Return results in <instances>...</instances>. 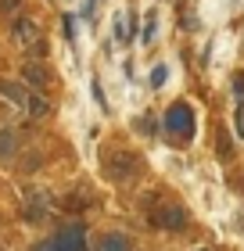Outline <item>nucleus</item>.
Returning <instances> with one entry per match:
<instances>
[{"label":"nucleus","instance_id":"obj_1","mask_svg":"<svg viewBox=\"0 0 244 251\" xmlns=\"http://www.w3.org/2000/svg\"><path fill=\"white\" fill-rule=\"evenodd\" d=\"M11 40L18 43L22 50H32V54H47V43H43V32H40V22L32 15H15L11 18Z\"/></svg>","mask_w":244,"mask_h":251},{"label":"nucleus","instance_id":"obj_2","mask_svg":"<svg viewBox=\"0 0 244 251\" xmlns=\"http://www.w3.org/2000/svg\"><path fill=\"white\" fill-rule=\"evenodd\" d=\"M32 251H90L86 226L83 223H72V226H65V230H57L54 237H47V241L32 244Z\"/></svg>","mask_w":244,"mask_h":251},{"label":"nucleus","instance_id":"obj_3","mask_svg":"<svg viewBox=\"0 0 244 251\" xmlns=\"http://www.w3.org/2000/svg\"><path fill=\"white\" fill-rule=\"evenodd\" d=\"M165 133L172 140H180V144H187L194 136V108L187 100H176V104L165 111Z\"/></svg>","mask_w":244,"mask_h":251},{"label":"nucleus","instance_id":"obj_4","mask_svg":"<svg viewBox=\"0 0 244 251\" xmlns=\"http://www.w3.org/2000/svg\"><path fill=\"white\" fill-rule=\"evenodd\" d=\"M151 223H155L158 230H187L190 212L183 208L180 201H158L155 208H151Z\"/></svg>","mask_w":244,"mask_h":251},{"label":"nucleus","instance_id":"obj_5","mask_svg":"<svg viewBox=\"0 0 244 251\" xmlns=\"http://www.w3.org/2000/svg\"><path fill=\"white\" fill-rule=\"evenodd\" d=\"M136 173H140V158H136L133 151H111L108 154V176L111 179H133Z\"/></svg>","mask_w":244,"mask_h":251},{"label":"nucleus","instance_id":"obj_6","mask_svg":"<svg viewBox=\"0 0 244 251\" xmlns=\"http://www.w3.org/2000/svg\"><path fill=\"white\" fill-rule=\"evenodd\" d=\"M22 79H26L29 86H36V90H47L54 83V72L47 65H40V61H26L22 65Z\"/></svg>","mask_w":244,"mask_h":251},{"label":"nucleus","instance_id":"obj_7","mask_svg":"<svg viewBox=\"0 0 244 251\" xmlns=\"http://www.w3.org/2000/svg\"><path fill=\"white\" fill-rule=\"evenodd\" d=\"M90 251H133V244H130V237H126V233L108 230V233H97V241H94Z\"/></svg>","mask_w":244,"mask_h":251},{"label":"nucleus","instance_id":"obj_8","mask_svg":"<svg viewBox=\"0 0 244 251\" xmlns=\"http://www.w3.org/2000/svg\"><path fill=\"white\" fill-rule=\"evenodd\" d=\"M26 219L29 223L47 219V194H43V190H29V198H26Z\"/></svg>","mask_w":244,"mask_h":251},{"label":"nucleus","instance_id":"obj_9","mask_svg":"<svg viewBox=\"0 0 244 251\" xmlns=\"http://www.w3.org/2000/svg\"><path fill=\"white\" fill-rule=\"evenodd\" d=\"M0 97H4L7 104H18V108L29 104V94H26L18 83H11V79H0Z\"/></svg>","mask_w":244,"mask_h":251},{"label":"nucleus","instance_id":"obj_10","mask_svg":"<svg viewBox=\"0 0 244 251\" xmlns=\"http://www.w3.org/2000/svg\"><path fill=\"white\" fill-rule=\"evenodd\" d=\"M133 29H136L133 15H115V40L130 43V40H133Z\"/></svg>","mask_w":244,"mask_h":251},{"label":"nucleus","instance_id":"obj_11","mask_svg":"<svg viewBox=\"0 0 244 251\" xmlns=\"http://www.w3.org/2000/svg\"><path fill=\"white\" fill-rule=\"evenodd\" d=\"M26 111H29L32 119H51V100H47V97H40V94H29Z\"/></svg>","mask_w":244,"mask_h":251},{"label":"nucleus","instance_id":"obj_12","mask_svg":"<svg viewBox=\"0 0 244 251\" xmlns=\"http://www.w3.org/2000/svg\"><path fill=\"white\" fill-rule=\"evenodd\" d=\"M18 151V133L15 129H0V162H7Z\"/></svg>","mask_w":244,"mask_h":251},{"label":"nucleus","instance_id":"obj_13","mask_svg":"<svg viewBox=\"0 0 244 251\" xmlns=\"http://www.w3.org/2000/svg\"><path fill=\"white\" fill-rule=\"evenodd\" d=\"M155 32H158V15H155V11H147V18H144V43L155 40Z\"/></svg>","mask_w":244,"mask_h":251},{"label":"nucleus","instance_id":"obj_14","mask_svg":"<svg viewBox=\"0 0 244 251\" xmlns=\"http://www.w3.org/2000/svg\"><path fill=\"white\" fill-rule=\"evenodd\" d=\"M0 15H7V18L22 15V0H0Z\"/></svg>","mask_w":244,"mask_h":251},{"label":"nucleus","instance_id":"obj_15","mask_svg":"<svg viewBox=\"0 0 244 251\" xmlns=\"http://www.w3.org/2000/svg\"><path fill=\"white\" fill-rule=\"evenodd\" d=\"M234 97H237V108H244V72L234 75Z\"/></svg>","mask_w":244,"mask_h":251},{"label":"nucleus","instance_id":"obj_16","mask_svg":"<svg viewBox=\"0 0 244 251\" xmlns=\"http://www.w3.org/2000/svg\"><path fill=\"white\" fill-rule=\"evenodd\" d=\"M61 32H65L68 40H76V18L72 15H61Z\"/></svg>","mask_w":244,"mask_h":251},{"label":"nucleus","instance_id":"obj_17","mask_svg":"<svg viewBox=\"0 0 244 251\" xmlns=\"http://www.w3.org/2000/svg\"><path fill=\"white\" fill-rule=\"evenodd\" d=\"M165 75H169V68H165V65L151 68V86H162V83H165Z\"/></svg>","mask_w":244,"mask_h":251},{"label":"nucleus","instance_id":"obj_18","mask_svg":"<svg viewBox=\"0 0 244 251\" xmlns=\"http://www.w3.org/2000/svg\"><path fill=\"white\" fill-rule=\"evenodd\" d=\"M94 97H97V104H101L104 111H108V100H104V90H101V83H97V79H94Z\"/></svg>","mask_w":244,"mask_h":251},{"label":"nucleus","instance_id":"obj_19","mask_svg":"<svg viewBox=\"0 0 244 251\" xmlns=\"http://www.w3.org/2000/svg\"><path fill=\"white\" fill-rule=\"evenodd\" d=\"M230 151H234V147H230V140H226V133H223V136H219V154H223V158H230Z\"/></svg>","mask_w":244,"mask_h":251},{"label":"nucleus","instance_id":"obj_20","mask_svg":"<svg viewBox=\"0 0 244 251\" xmlns=\"http://www.w3.org/2000/svg\"><path fill=\"white\" fill-rule=\"evenodd\" d=\"M201 251H208V248H201Z\"/></svg>","mask_w":244,"mask_h":251}]
</instances>
